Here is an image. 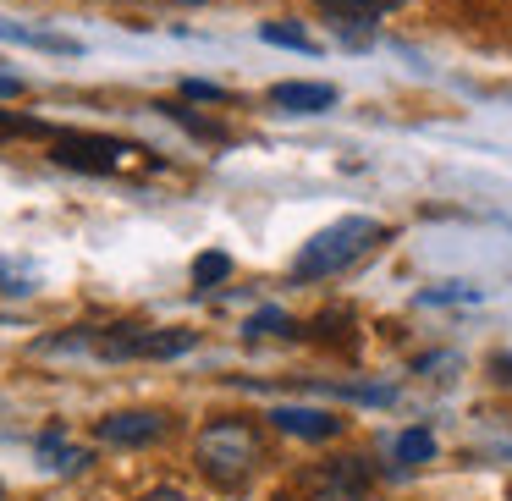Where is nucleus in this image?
Returning <instances> with one entry per match:
<instances>
[{"instance_id":"nucleus-21","label":"nucleus","mask_w":512,"mask_h":501,"mask_svg":"<svg viewBox=\"0 0 512 501\" xmlns=\"http://www.w3.org/2000/svg\"><path fill=\"white\" fill-rule=\"evenodd\" d=\"M144 501H188V496H182V490H171V485H160V490H149Z\"/></svg>"},{"instance_id":"nucleus-8","label":"nucleus","mask_w":512,"mask_h":501,"mask_svg":"<svg viewBox=\"0 0 512 501\" xmlns=\"http://www.w3.org/2000/svg\"><path fill=\"white\" fill-rule=\"evenodd\" d=\"M270 105H281L287 116H320L336 105V89L331 83H276V89H270Z\"/></svg>"},{"instance_id":"nucleus-11","label":"nucleus","mask_w":512,"mask_h":501,"mask_svg":"<svg viewBox=\"0 0 512 501\" xmlns=\"http://www.w3.org/2000/svg\"><path fill=\"white\" fill-rule=\"evenodd\" d=\"M193 342H199L193 331H144V342H138V358H177V353H188Z\"/></svg>"},{"instance_id":"nucleus-9","label":"nucleus","mask_w":512,"mask_h":501,"mask_svg":"<svg viewBox=\"0 0 512 501\" xmlns=\"http://www.w3.org/2000/svg\"><path fill=\"white\" fill-rule=\"evenodd\" d=\"M39 457H45V468H56V474H83V468H89V452H83V446H67L61 430L39 435Z\"/></svg>"},{"instance_id":"nucleus-15","label":"nucleus","mask_w":512,"mask_h":501,"mask_svg":"<svg viewBox=\"0 0 512 501\" xmlns=\"http://www.w3.org/2000/svg\"><path fill=\"white\" fill-rule=\"evenodd\" d=\"M479 287H468V281H446V287H430L419 292V303H474Z\"/></svg>"},{"instance_id":"nucleus-10","label":"nucleus","mask_w":512,"mask_h":501,"mask_svg":"<svg viewBox=\"0 0 512 501\" xmlns=\"http://www.w3.org/2000/svg\"><path fill=\"white\" fill-rule=\"evenodd\" d=\"M391 457H397L402 468H419L435 457V435L430 430H402L397 441H391Z\"/></svg>"},{"instance_id":"nucleus-13","label":"nucleus","mask_w":512,"mask_h":501,"mask_svg":"<svg viewBox=\"0 0 512 501\" xmlns=\"http://www.w3.org/2000/svg\"><path fill=\"white\" fill-rule=\"evenodd\" d=\"M243 331L248 336H276V331H298V325H292V314H281V309H259V314H248Z\"/></svg>"},{"instance_id":"nucleus-4","label":"nucleus","mask_w":512,"mask_h":501,"mask_svg":"<svg viewBox=\"0 0 512 501\" xmlns=\"http://www.w3.org/2000/svg\"><path fill=\"white\" fill-rule=\"evenodd\" d=\"M325 17H331V28L342 34L347 50H369L375 45V28H380V12H391L397 0H314Z\"/></svg>"},{"instance_id":"nucleus-22","label":"nucleus","mask_w":512,"mask_h":501,"mask_svg":"<svg viewBox=\"0 0 512 501\" xmlns=\"http://www.w3.org/2000/svg\"><path fill=\"white\" fill-rule=\"evenodd\" d=\"M496 369H501V380H512V358H496Z\"/></svg>"},{"instance_id":"nucleus-14","label":"nucleus","mask_w":512,"mask_h":501,"mask_svg":"<svg viewBox=\"0 0 512 501\" xmlns=\"http://www.w3.org/2000/svg\"><path fill=\"white\" fill-rule=\"evenodd\" d=\"M232 276V259L226 254H199L193 259V281H199V287H215V281H226Z\"/></svg>"},{"instance_id":"nucleus-20","label":"nucleus","mask_w":512,"mask_h":501,"mask_svg":"<svg viewBox=\"0 0 512 501\" xmlns=\"http://www.w3.org/2000/svg\"><path fill=\"white\" fill-rule=\"evenodd\" d=\"M23 94V78H12V72H0V100H17Z\"/></svg>"},{"instance_id":"nucleus-6","label":"nucleus","mask_w":512,"mask_h":501,"mask_svg":"<svg viewBox=\"0 0 512 501\" xmlns=\"http://www.w3.org/2000/svg\"><path fill=\"white\" fill-rule=\"evenodd\" d=\"M105 446H155L166 435V413H149V408H127V413H105L94 424Z\"/></svg>"},{"instance_id":"nucleus-1","label":"nucleus","mask_w":512,"mask_h":501,"mask_svg":"<svg viewBox=\"0 0 512 501\" xmlns=\"http://www.w3.org/2000/svg\"><path fill=\"white\" fill-rule=\"evenodd\" d=\"M386 243V226L369 221V215H347V221L325 226V232H314L309 243H303V254L292 259V281H325L336 276V270H347L364 248Z\"/></svg>"},{"instance_id":"nucleus-18","label":"nucleus","mask_w":512,"mask_h":501,"mask_svg":"<svg viewBox=\"0 0 512 501\" xmlns=\"http://www.w3.org/2000/svg\"><path fill=\"white\" fill-rule=\"evenodd\" d=\"M0 133H17V138H50L45 122H34V116H0Z\"/></svg>"},{"instance_id":"nucleus-19","label":"nucleus","mask_w":512,"mask_h":501,"mask_svg":"<svg viewBox=\"0 0 512 501\" xmlns=\"http://www.w3.org/2000/svg\"><path fill=\"white\" fill-rule=\"evenodd\" d=\"M457 364H463L457 353H424L419 358V375H430V369H457Z\"/></svg>"},{"instance_id":"nucleus-2","label":"nucleus","mask_w":512,"mask_h":501,"mask_svg":"<svg viewBox=\"0 0 512 501\" xmlns=\"http://www.w3.org/2000/svg\"><path fill=\"white\" fill-rule=\"evenodd\" d=\"M193 457H199V468L215 479V485L237 490L259 468L265 446H259V435H254V424H248V419H215V424H204V430H199Z\"/></svg>"},{"instance_id":"nucleus-17","label":"nucleus","mask_w":512,"mask_h":501,"mask_svg":"<svg viewBox=\"0 0 512 501\" xmlns=\"http://www.w3.org/2000/svg\"><path fill=\"white\" fill-rule=\"evenodd\" d=\"M182 94H188V100H204V105H226V100H232L226 89H215V83H204V78H182Z\"/></svg>"},{"instance_id":"nucleus-7","label":"nucleus","mask_w":512,"mask_h":501,"mask_svg":"<svg viewBox=\"0 0 512 501\" xmlns=\"http://www.w3.org/2000/svg\"><path fill=\"white\" fill-rule=\"evenodd\" d=\"M270 419H276V430L298 435V441H336L342 424H347V419H336V413H325V408H276Z\"/></svg>"},{"instance_id":"nucleus-12","label":"nucleus","mask_w":512,"mask_h":501,"mask_svg":"<svg viewBox=\"0 0 512 501\" xmlns=\"http://www.w3.org/2000/svg\"><path fill=\"white\" fill-rule=\"evenodd\" d=\"M259 34H265L270 45H287V50H303V56H314V50H320V45H314L309 34H303V28H292V23H265V28H259Z\"/></svg>"},{"instance_id":"nucleus-5","label":"nucleus","mask_w":512,"mask_h":501,"mask_svg":"<svg viewBox=\"0 0 512 501\" xmlns=\"http://www.w3.org/2000/svg\"><path fill=\"white\" fill-rule=\"evenodd\" d=\"M309 501H369V463L336 457L325 468H309Z\"/></svg>"},{"instance_id":"nucleus-3","label":"nucleus","mask_w":512,"mask_h":501,"mask_svg":"<svg viewBox=\"0 0 512 501\" xmlns=\"http://www.w3.org/2000/svg\"><path fill=\"white\" fill-rule=\"evenodd\" d=\"M122 155H138L133 144H116V138H100V133H67V138H56V149H50V160L56 166H67V171H116L122 166Z\"/></svg>"},{"instance_id":"nucleus-16","label":"nucleus","mask_w":512,"mask_h":501,"mask_svg":"<svg viewBox=\"0 0 512 501\" xmlns=\"http://www.w3.org/2000/svg\"><path fill=\"white\" fill-rule=\"evenodd\" d=\"M0 292H6V298H28V292H34V270L0 265Z\"/></svg>"},{"instance_id":"nucleus-23","label":"nucleus","mask_w":512,"mask_h":501,"mask_svg":"<svg viewBox=\"0 0 512 501\" xmlns=\"http://www.w3.org/2000/svg\"><path fill=\"white\" fill-rule=\"evenodd\" d=\"M177 6H199V0H177Z\"/></svg>"}]
</instances>
